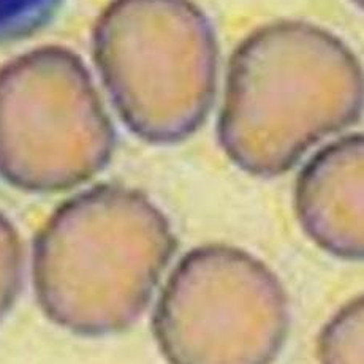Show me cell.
<instances>
[{"mask_svg":"<svg viewBox=\"0 0 364 364\" xmlns=\"http://www.w3.org/2000/svg\"><path fill=\"white\" fill-rule=\"evenodd\" d=\"M176 249L165 215L143 193L99 186L65 201L33 247V284L54 323L105 336L135 323Z\"/></svg>","mask_w":364,"mask_h":364,"instance_id":"obj_1","label":"cell"},{"mask_svg":"<svg viewBox=\"0 0 364 364\" xmlns=\"http://www.w3.org/2000/svg\"><path fill=\"white\" fill-rule=\"evenodd\" d=\"M114 133L81 59L41 48L0 70V176L60 192L99 173Z\"/></svg>","mask_w":364,"mask_h":364,"instance_id":"obj_2","label":"cell"},{"mask_svg":"<svg viewBox=\"0 0 364 364\" xmlns=\"http://www.w3.org/2000/svg\"><path fill=\"white\" fill-rule=\"evenodd\" d=\"M162 2L113 5L95 31L97 67L119 114L151 143L178 141L205 113L188 102V27Z\"/></svg>","mask_w":364,"mask_h":364,"instance_id":"obj_3","label":"cell"},{"mask_svg":"<svg viewBox=\"0 0 364 364\" xmlns=\"http://www.w3.org/2000/svg\"><path fill=\"white\" fill-rule=\"evenodd\" d=\"M363 298H356L328 323L320 339V356L326 363L363 360Z\"/></svg>","mask_w":364,"mask_h":364,"instance_id":"obj_4","label":"cell"},{"mask_svg":"<svg viewBox=\"0 0 364 364\" xmlns=\"http://www.w3.org/2000/svg\"><path fill=\"white\" fill-rule=\"evenodd\" d=\"M59 5L60 0H0V45L41 29Z\"/></svg>","mask_w":364,"mask_h":364,"instance_id":"obj_5","label":"cell"},{"mask_svg":"<svg viewBox=\"0 0 364 364\" xmlns=\"http://www.w3.org/2000/svg\"><path fill=\"white\" fill-rule=\"evenodd\" d=\"M23 244L11 222L0 213V320L15 304L23 281Z\"/></svg>","mask_w":364,"mask_h":364,"instance_id":"obj_6","label":"cell"}]
</instances>
